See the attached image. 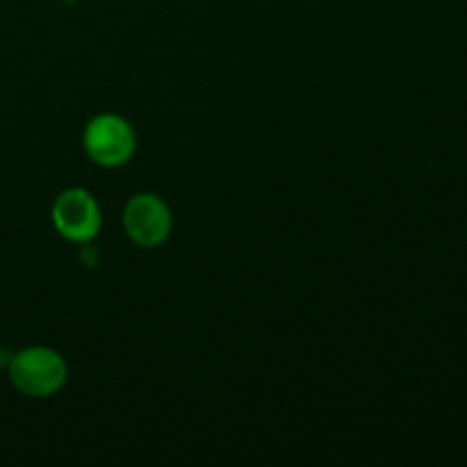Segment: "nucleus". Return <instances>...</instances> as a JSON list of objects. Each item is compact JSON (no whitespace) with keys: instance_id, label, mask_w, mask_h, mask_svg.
<instances>
[{"instance_id":"obj_1","label":"nucleus","mask_w":467,"mask_h":467,"mask_svg":"<svg viewBox=\"0 0 467 467\" xmlns=\"http://www.w3.org/2000/svg\"><path fill=\"white\" fill-rule=\"evenodd\" d=\"M7 377L27 400H48L67 386L68 363L53 347L32 345L9 356Z\"/></svg>"},{"instance_id":"obj_2","label":"nucleus","mask_w":467,"mask_h":467,"mask_svg":"<svg viewBox=\"0 0 467 467\" xmlns=\"http://www.w3.org/2000/svg\"><path fill=\"white\" fill-rule=\"evenodd\" d=\"M82 149L96 167H126L137 153L135 126L117 112L96 114L82 130Z\"/></svg>"},{"instance_id":"obj_3","label":"nucleus","mask_w":467,"mask_h":467,"mask_svg":"<svg viewBox=\"0 0 467 467\" xmlns=\"http://www.w3.org/2000/svg\"><path fill=\"white\" fill-rule=\"evenodd\" d=\"M50 222L62 240L85 246L99 237L100 226H103V213L89 190L67 187L55 196L53 208H50Z\"/></svg>"},{"instance_id":"obj_4","label":"nucleus","mask_w":467,"mask_h":467,"mask_svg":"<svg viewBox=\"0 0 467 467\" xmlns=\"http://www.w3.org/2000/svg\"><path fill=\"white\" fill-rule=\"evenodd\" d=\"M123 233L140 249H160L173 231V214L167 201L153 192H137L121 213Z\"/></svg>"},{"instance_id":"obj_5","label":"nucleus","mask_w":467,"mask_h":467,"mask_svg":"<svg viewBox=\"0 0 467 467\" xmlns=\"http://www.w3.org/2000/svg\"><path fill=\"white\" fill-rule=\"evenodd\" d=\"M59 3H62V5H76V3H80V0H59Z\"/></svg>"}]
</instances>
